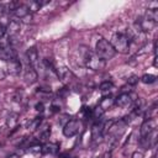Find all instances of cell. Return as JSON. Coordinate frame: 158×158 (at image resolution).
<instances>
[{
	"mask_svg": "<svg viewBox=\"0 0 158 158\" xmlns=\"http://www.w3.org/2000/svg\"><path fill=\"white\" fill-rule=\"evenodd\" d=\"M78 49H79V53H80V56L83 58V62H84L85 67H88L91 70H102L105 68L106 62L102 60L101 58H99L95 54V52H93L89 47L81 46Z\"/></svg>",
	"mask_w": 158,
	"mask_h": 158,
	"instance_id": "6da1fadb",
	"label": "cell"
},
{
	"mask_svg": "<svg viewBox=\"0 0 158 158\" xmlns=\"http://www.w3.org/2000/svg\"><path fill=\"white\" fill-rule=\"evenodd\" d=\"M116 51L114 49V47L111 46V43L105 40V38H100L98 42H96V47H95V54L101 58L102 60H109L111 59L114 56H115Z\"/></svg>",
	"mask_w": 158,
	"mask_h": 158,
	"instance_id": "7a4b0ae2",
	"label": "cell"
},
{
	"mask_svg": "<svg viewBox=\"0 0 158 158\" xmlns=\"http://www.w3.org/2000/svg\"><path fill=\"white\" fill-rule=\"evenodd\" d=\"M130 36L123 33V32H116L112 35L111 38V46L114 47L115 51L120 53H127L130 49Z\"/></svg>",
	"mask_w": 158,
	"mask_h": 158,
	"instance_id": "3957f363",
	"label": "cell"
},
{
	"mask_svg": "<svg viewBox=\"0 0 158 158\" xmlns=\"http://www.w3.org/2000/svg\"><path fill=\"white\" fill-rule=\"evenodd\" d=\"M138 99V96L135 93H121L116 99H115V104L121 107V109H126L130 107L136 100Z\"/></svg>",
	"mask_w": 158,
	"mask_h": 158,
	"instance_id": "277c9868",
	"label": "cell"
},
{
	"mask_svg": "<svg viewBox=\"0 0 158 158\" xmlns=\"http://www.w3.org/2000/svg\"><path fill=\"white\" fill-rule=\"evenodd\" d=\"M157 126H158V122H157V118H156V117L146 118V121L142 123V126H141V128H139L141 137H144V136L152 133L153 131H156V130H157Z\"/></svg>",
	"mask_w": 158,
	"mask_h": 158,
	"instance_id": "5b68a950",
	"label": "cell"
},
{
	"mask_svg": "<svg viewBox=\"0 0 158 158\" xmlns=\"http://www.w3.org/2000/svg\"><path fill=\"white\" fill-rule=\"evenodd\" d=\"M79 130H80V122L78 120H68L63 127V135L65 137H73L79 132Z\"/></svg>",
	"mask_w": 158,
	"mask_h": 158,
	"instance_id": "8992f818",
	"label": "cell"
},
{
	"mask_svg": "<svg viewBox=\"0 0 158 158\" xmlns=\"http://www.w3.org/2000/svg\"><path fill=\"white\" fill-rule=\"evenodd\" d=\"M26 58H27V62L28 64L32 67V68H36L38 65V51L36 47H31L27 49L26 52Z\"/></svg>",
	"mask_w": 158,
	"mask_h": 158,
	"instance_id": "52a82bcc",
	"label": "cell"
},
{
	"mask_svg": "<svg viewBox=\"0 0 158 158\" xmlns=\"http://www.w3.org/2000/svg\"><path fill=\"white\" fill-rule=\"evenodd\" d=\"M0 59L6 60V62H12V60L17 59L16 58V52L10 46L4 47V48H0Z\"/></svg>",
	"mask_w": 158,
	"mask_h": 158,
	"instance_id": "ba28073f",
	"label": "cell"
},
{
	"mask_svg": "<svg viewBox=\"0 0 158 158\" xmlns=\"http://www.w3.org/2000/svg\"><path fill=\"white\" fill-rule=\"evenodd\" d=\"M104 133H105V132H104V123L100 122V121H98V122L93 126V128H91V138H93L94 141L99 142V141L102 138Z\"/></svg>",
	"mask_w": 158,
	"mask_h": 158,
	"instance_id": "9c48e42d",
	"label": "cell"
},
{
	"mask_svg": "<svg viewBox=\"0 0 158 158\" xmlns=\"http://www.w3.org/2000/svg\"><path fill=\"white\" fill-rule=\"evenodd\" d=\"M20 28H21L20 20H9L7 23H6V27H5L9 36H15L16 33L20 32Z\"/></svg>",
	"mask_w": 158,
	"mask_h": 158,
	"instance_id": "30bf717a",
	"label": "cell"
},
{
	"mask_svg": "<svg viewBox=\"0 0 158 158\" xmlns=\"http://www.w3.org/2000/svg\"><path fill=\"white\" fill-rule=\"evenodd\" d=\"M23 77H25L26 83L32 84V83H35V81L37 80V72H36V69H35V68H32V67L28 64V65L25 68Z\"/></svg>",
	"mask_w": 158,
	"mask_h": 158,
	"instance_id": "8fae6325",
	"label": "cell"
},
{
	"mask_svg": "<svg viewBox=\"0 0 158 158\" xmlns=\"http://www.w3.org/2000/svg\"><path fill=\"white\" fill-rule=\"evenodd\" d=\"M30 14V10L27 9V6L26 5H20L19 4V6L12 11V15L16 17V19H20V21L25 17V16H27Z\"/></svg>",
	"mask_w": 158,
	"mask_h": 158,
	"instance_id": "7c38bea8",
	"label": "cell"
},
{
	"mask_svg": "<svg viewBox=\"0 0 158 158\" xmlns=\"http://www.w3.org/2000/svg\"><path fill=\"white\" fill-rule=\"evenodd\" d=\"M114 104H115V99L109 95V96H105V98L101 99V101L99 102V107H100L102 111H106V110L110 109Z\"/></svg>",
	"mask_w": 158,
	"mask_h": 158,
	"instance_id": "4fadbf2b",
	"label": "cell"
},
{
	"mask_svg": "<svg viewBox=\"0 0 158 158\" xmlns=\"http://www.w3.org/2000/svg\"><path fill=\"white\" fill-rule=\"evenodd\" d=\"M46 4H48V0L47 1H40V0H32V1H30V2H27L26 4V6H27V9L30 10V12H35V11H37V10H40L43 5H46Z\"/></svg>",
	"mask_w": 158,
	"mask_h": 158,
	"instance_id": "5bb4252c",
	"label": "cell"
},
{
	"mask_svg": "<svg viewBox=\"0 0 158 158\" xmlns=\"http://www.w3.org/2000/svg\"><path fill=\"white\" fill-rule=\"evenodd\" d=\"M59 151V146L57 143H46L42 146L41 152L42 153H49V154H56Z\"/></svg>",
	"mask_w": 158,
	"mask_h": 158,
	"instance_id": "9a60e30c",
	"label": "cell"
},
{
	"mask_svg": "<svg viewBox=\"0 0 158 158\" xmlns=\"http://www.w3.org/2000/svg\"><path fill=\"white\" fill-rule=\"evenodd\" d=\"M38 128H41V130H40V135H38V139L46 141L47 138H49V136H51V126H49L48 123L43 125V127L40 126Z\"/></svg>",
	"mask_w": 158,
	"mask_h": 158,
	"instance_id": "2e32d148",
	"label": "cell"
},
{
	"mask_svg": "<svg viewBox=\"0 0 158 158\" xmlns=\"http://www.w3.org/2000/svg\"><path fill=\"white\" fill-rule=\"evenodd\" d=\"M144 17H146L147 20L153 21V22L157 23V21H158V9H157V7L148 9V10L146 11V14H144Z\"/></svg>",
	"mask_w": 158,
	"mask_h": 158,
	"instance_id": "e0dca14e",
	"label": "cell"
},
{
	"mask_svg": "<svg viewBox=\"0 0 158 158\" xmlns=\"http://www.w3.org/2000/svg\"><path fill=\"white\" fill-rule=\"evenodd\" d=\"M17 114H14L11 112L9 116H7V120H6V125L10 127V128H15L17 126V122H19V118H17Z\"/></svg>",
	"mask_w": 158,
	"mask_h": 158,
	"instance_id": "ac0fdd59",
	"label": "cell"
},
{
	"mask_svg": "<svg viewBox=\"0 0 158 158\" xmlns=\"http://www.w3.org/2000/svg\"><path fill=\"white\" fill-rule=\"evenodd\" d=\"M9 70H10V73H11V74H19V73L21 72V63H20L17 59H15V60L10 62Z\"/></svg>",
	"mask_w": 158,
	"mask_h": 158,
	"instance_id": "d6986e66",
	"label": "cell"
},
{
	"mask_svg": "<svg viewBox=\"0 0 158 158\" xmlns=\"http://www.w3.org/2000/svg\"><path fill=\"white\" fill-rule=\"evenodd\" d=\"M141 81L144 83V84H152V83L156 81V75H153V74H144V75H142Z\"/></svg>",
	"mask_w": 158,
	"mask_h": 158,
	"instance_id": "ffe728a7",
	"label": "cell"
},
{
	"mask_svg": "<svg viewBox=\"0 0 158 158\" xmlns=\"http://www.w3.org/2000/svg\"><path fill=\"white\" fill-rule=\"evenodd\" d=\"M112 88H114V84H112L111 81H109V80H106V81H104V83H101V84H100V90H101V91H104V93L110 91Z\"/></svg>",
	"mask_w": 158,
	"mask_h": 158,
	"instance_id": "44dd1931",
	"label": "cell"
},
{
	"mask_svg": "<svg viewBox=\"0 0 158 158\" xmlns=\"http://www.w3.org/2000/svg\"><path fill=\"white\" fill-rule=\"evenodd\" d=\"M41 122H42V118H41V117H36V118H33V120L28 123V127H30L31 130H37V128L41 126Z\"/></svg>",
	"mask_w": 158,
	"mask_h": 158,
	"instance_id": "7402d4cb",
	"label": "cell"
},
{
	"mask_svg": "<svg viewBox=\"0 0 158 158\" xmlns=\"http://www.w3.org/2000/svg\"><path fill=\"white\" fill-rule=\"evenodd\" d=\"M137 81H138V77H136V75H132V77H130V78L127 79V83H128L130 85H135Z\"/></svg>",
	"mask_w": 158,
	"mask_h": 158,
	"instance_id": "603a6c76",
	"label": "cell"
},
{
	"mask_svg": "<svg viewBox=\"0 0 158 158\" xmlns=\"http://www.w3.org/2000/svg\"><path fill=\"white\" fill-rule=\"evenodd\" d=\"M35 109H36V111L42 112V111L44 110V105H43V102H37L36 106H35Z\"/></svg>",
	"mask_w": 158,
	"mask_h": 158,
	"instance_id": "cb8c5ba5",
	"label": "cell"
},
{
	"mask_svg": "<svg viewBox=\"0 0 158 158\" xmlns=\"http://www.w3.org/2000/svg\"><path fill=\"white\" fill-rule=\"evenodd\" d=\"M14 100L15 101H17V102H21L22 101V93H16L15 95H14Z\"/></svg>",
	"mask_w": 158,
	"mask_h": 158,
	"instance_id": "d4e9b609",
	"label": "cell"
},
{
	"mask_svg": "<svg viewBox=\"0 0 158 158\" xmlns=\"http://www.w3.org/2000/svg\"><path fill=\"white\" fill-rule=\"evenodd\" d=\"M132 158H143V153H142V152L136 151V152H133V153H132Z\"/></svg>",
	"mask_w": 158,
	"mask_h": 158,
	"instance_id": "484cf974",
	"label": "cell"
},
{
	"mask_svg": "<svg viewBox=\"0 0 158 158\" xmlns=\"http://www.w3.org/2000/svg\"><path fill=\"white\" fill-rule=\"evenodd\" d=\"M5 32H6V30H5V27L0 25V38H2V37L5 36Z\"/></svg>",
	"mask_w": 158,
	"mask_h": 158,
	"instance_id": "4316f807",
	"label": "cell"
},
{
	"mask_svg": "<svg viewBox=\"0 0 158 158\" xmlns=\"http://www.w3.org/2000/svg\"><path fill=\"white\" fill-rule=\"evenodd\" d=\"M152 158H157V157H156V156H153V157H152Z\"/></svg>",
	"mask_w": 158,
	"mask_h": 158,
	"instance_id": "83f0119b",
	"label": "cell"
}]
</instances>
